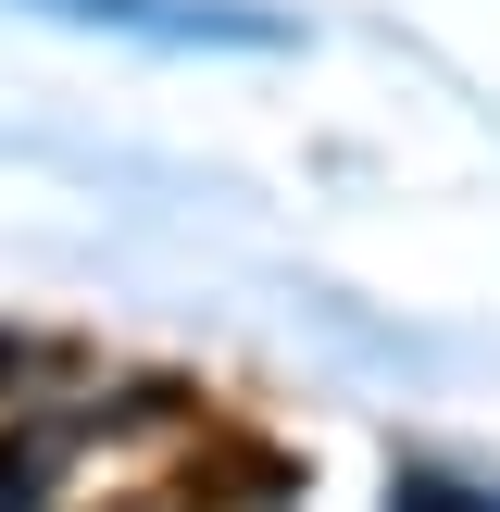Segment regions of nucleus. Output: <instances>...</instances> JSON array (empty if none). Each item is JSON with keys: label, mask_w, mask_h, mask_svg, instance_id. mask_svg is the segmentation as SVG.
Returning a JSON list of instances; mask_svg holds the SVG:
<instances>
[{"label": "nucleus", "mask_w": 500, "mask_h": 512, "mask_svg": "<svg viewBox=\"0 0 500 512\" xmlns=\"http://www.w3.org/2000/svg\"><path fill=\"white\" fill-rule=\"evenodd\" d=\"M25 13L100 25V38H163V50H275L288 38V13H263V0H25Z\"/></svg>", "instance_id": "nucleus-1"}, {"label": "nucleus", "mask_w": 500, "mask_h": 512, "mask_svg": "<svg viewBox=\"0 0 500 512\" xmlns=\"http://www.w3.org/2000/svg\"><path fill=\"white\" fill-rule=\"evenodd\" d=\"M400 512H500L488 475H438V463H413L400 475Z\"/></svg>", "instance_id": "nucleus-2"}]
</instances>
